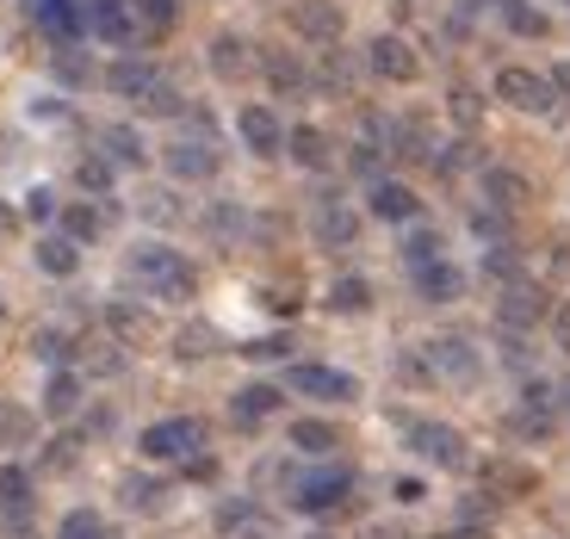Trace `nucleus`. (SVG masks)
<instances>
[{
  "mask_svg": "<svg viewBox=\"0 0 570 539\" xmlns=\"http://www.w3.org/2000/svg\"><path fill=\"white\" fill-rule=\"evenodd\" d=\"M125 273H130V285H142L149 298H168V304H180V298L199 292L193 261H186L180 248H168V242H137V248L125 255Z\"/></svg>",
  "mask_w": 570,
  "mask_h": 539,
  "instance_id": "1",
  "label": "nucleus"
},
{
  "mask_svg": "<svg viewBox=\"0 0 570 539\" xmlns=\"http://www.w3.org/2000/svg\"><path fill=\"white\" fill-rule=\"evenodd\" d=\"M106 87H112L118 100H130L137 112H149V118H174V112H180V94H174V81L156 69V62H112Z\"/></svg>",
  "mask_w": 570,
  "mask_h": 539,
  "instance_id": "2",
  "label": "nucleus"
},
{
  "mask_svg": "<svg viewBox=\"0 0 570 539\" xmlns=\"http://www.w3.org/2000/svg\"><path fill=\"white\" fill-rule=\"evenodd\" d=\"M137 447H142V459H149V465H180V459H199L205 422H199V415H168V422L142 428Z\"/></svg>",
  "mask_w": 570,
  "mask_h": 539,
  "instance_id": "3",
  "label": "nucleus"
},
{
  "mask_svg": "<svg viewBox=\"0 0 570 539\" xmlns=\"http://www.w3.org/2000/svg\"><path fill=\"white\" fill-rule=\"evenodd\" d=\"M347 497H354V471H342V465L304 471V478L292 483V509L298 514H335Z\"/></svg>",
  "mask_w": 570,
  "mask_h": 539,
  "instance_id": "4",
  "label": "nucleus"
},
{
  "mask_svg": "<svg viewBox=\"0 0 570 539\" xmlns=\"http://www.w3.org/2000/svg\"><path fill=\"white\" fill-rule=\"evenodd\" d=\"M422 360H428V379H441V384H478V372H484V360H478V347L465 335L428 341Z\"/></svg>",
  "mask_w": 570,
  "mask_h": 539,
  "instance_id": "5",
  "label": "nucleus"
},
{
  "mask_svg": "<svg viewBox=\"0 0 570 539\" xmlns=\"http://www.w3.org/2000/svg\"><path fill=\"white\" fill-rule=\"evenodd\" d=\"M81 19L87 31L100 43H118V50H130V43H142L149 31L137 26V13H130V0H81Z\"/></svg>",
  "mask_w": 570,
  "mask_h": 539,
  "instance_id": "6",
  "label": "nucleus"
},
{
  "mask_svg": "<svg viewBox=\"0 0 570 539\" xmlns=\"http://www.w3.org/2000/svg\"><path fill=\"white\" fill-rule=\"evenodd\" d=\"M410 453L428 459V465H441V471H459L465 465V434L446 422H410Z\"/></svg>",
  "mask_w": 570,
  "mask_h": 539,
  "instance_id": "7",
  "label": "nucleus"
},
{
  "mask_svg": "<svg viewBox=\"0 0 570 539\" xmlns=\"http://www.w3.org/2000/svg\"><path fill=\"white\" fill-rule=\"evenodd\" d=\"M285 384L298 391V398H316V403H354L360 398V384H354V372H335V366H292L285 372Z\"/></svg>",
  "mask_w": 570,
  "mask_h": 539,
  "instance_id": "8",
  "label": "nucleus"
},
{
  "mask_svg": "<svg viewBox=\"0 0 570 539\" xmlns=\"http://www.w3.org/2000/svg\"><path fill=\"white\" fill-rule=\"evenodd\" d=\"M366 69L379 75V81H415V75H422V57H415L410 38H397V31H379V38L366 43Z\"/></svg>",
  "mask_w": 570,
  "mask_h": 539,
  "instance_id": "9",
  "label": "nucleus"
},
{
  "mask_svg": "<svg viewBox=\"0 0 570 539\" xmlns=\"http://www.w3.org/2000/svg\"><path fill=\"white\" fill-rule=\"evenodd\" d=\"M497 100L514 106V112H552L558 87L533 69H497Z\"/></svg>",
  "mask_w": 570,
  "mask_h": 539,
  "instance_id": "10",
  "label": "nucleus"
},
{
  "mask_svg": "<svg viewBox=\"0 0 570 539\" xmlns=\"http://www.w3.org/2000/svg\"><path fill=\"white\" fill-rule=\"evenodd\" d=\"M161 161H168L174 180H212V174L224 168V156H217L212 137H174L168 149H161Z\"/></svg>",
  "mask_w": 570,
  "mask_h": 539,
  "instance_id": "11",
  "label": "nucleus"
},
{
  "mask_svg": "<svg viewBox=\"0 0 570 539\" xmlns=\"http://www.w3.org/2000/svg\"><path fill=\"white\" fill-rule=\"evenodd\" d=\"M236 137H243L248 156H261V161L285 149V125L273 118V106H243V112H236Z\"/></svg>",
  "mask_w": 570,
  "mask_h": 539,
  "instance_id": "12",
  "label": "nucleus"
},
{
  "mask_svg": "<svg viewBox=\"0 0 570 539\" xmlns=\"http://www.w3.org/2000/svg\"><path fill=\"white\" fill-rule=\"evenodd\" d=\"M366 212L372 217H385V224H415V212H422V199H415L403 180H372L366 193Z\"/></svg>",
  "mask_w": 570,
  "mask_h": 539,
  "instance_id": "13",
  "label": "nucleus"
},
{
  "mask_svg": "<svg viewBox=\"0 0 570 539\" xmlns=\"http://www.w3.org/2000/svg\"><path fill=\"white\" fill-rule=\"evenodd\" d=\"M354 236H360V212L328 193V199L316 205V242H323V248H347Z\"/></svg>",
  "mask_w": 570,
  "mask_h": 539,
  "instance_id": "14",
  "label": "nucleus"
},
{
  "mask_svg": "<svg viewBox=\"0 0 570 539\" xmlns=\"http://www.w3.org/2000/svg\"><path fill=\"white\" fill-rule=\"evenodd\" d=\"M540 316H546V292H540V285H509L502 304H497V323L502 329H528V323H540Z\"/></svg>",
  "mask_w": 570,
  "mask_h": 539,
  "instance_id": "15",
  "label": "nucleus"
},
{
  "mask_svg": "<svg viewBox=\"0 0 570 539\" xmlns=\"http://www.w3.org/2000/svg\"><path fill=\"white\" fill-rule=\"evenodd\" d=\"M106 329H112L125 347H149V335H156V316L142 311V304H106Z\"/></svg>",
  "mask_w": 570,
  "mask_h": 539,
  "instance_id": "16",
  "label": "nucleus"
},
{
  "mask_svg": "<svg viewBox=\"0 0 570 539\" xmlns=\"http://www.w3.org/2000/svg\"><path fill=\"white\" fill-rule=\"evenodd\" d=\"M415 292H422L428 304H453L459 292H465V273H459L453 261H428V267H415Z\"/></svg>",
  "mask_w": 570,
  "mask_h": 539,
  "instance_id": "17",
  "label": "nucleus"
},
{
  "mask_svg": "<svg viewBox=\"0 0 570 539\" xmlns=\"http://www.w3.org/2000/svg\"><path fill=\"white\" fill-rule=\"evenodd\" d=\"M292 26H298L304 38H316V43H335L347 19H342V7H335V0H304L298 13H292Z\"/></svg>",
  "mask_w": 570,
  "mask_h": 539,
  "instance_id": "18",
  "label": "nucleus"
},
{
  "mask_svg": "<svg viewBox=\"0 0 570 539\" xmlns=\"http://www.w3.org/2000/svg\"><path fill=\"white\" fill-rule=\"evenodd\" d=\"M31 13H38V26L50 31L57 43H75V38L87 31V19H81V0H38Z\"/></svg>",
  "mask_w": 570,
  "mask_h": 539,
  "instance_id": "19",
  "label": "nucleus"
},
{
  "mask_svg": "<svg viewBox=\"0 0 570 539\" xmlns=\"http://www.w3.org/2000/svg\"><path fill=\"white\" fill-rule=\"evenodd\" d=\"M100 156L112 161V168H142V161H149V149H142V137L130 125H106L100 130Z\"/></svg>",
  "mask_w": 570,
  "mask_h": 539,
  "instance_id": "20",
  "label": "nucleus"
},
{
  "mask_svg": "<svg viewBox=\"0 0 570 539\" xmlns=\"http://www.w3.org/2000/svg\"><path fill=\"white\" fill-rule=\"evenodd\" d=\"M217 527H224V533H236V539H279V527H273L255 502H229V509L217 514Z\"/></svg>",
  "mask_w": 570,
  "mask_h": 539,
  "instance_id": "21",
  "label": "nucleus"
},
{
  "mask_svg": "<svg viewBox=\"0 0 570 539\" xmlns=\"http://www.w3.org/2000/svg\"><path fill=\"white\" fill-rule=\"evenodd\" d=\"M75 410H81V372L57 366L43 384V415H75Z\"/></svg>",
  "mask_w": 570,
  "mask_h": 539,
  "instance_id": "22",
  "label": "nucleus"
},
{
  "mask_svg": "<svg viewBox=\"0 0 570 539\" xmlns=\"http://www.w3.org/2000/svg\"><path fill=\"white\" fill-rule=\"evenodd\" d=\"M38 267L50 273V280H69V273L81 267V242H69V236H43V242H38Z\"/></svg>",
  "mask_w": 570,
  "mask_h": 539,
  "instance_id": "23",
  "label": "nucleus"
},
{
  "mask_svg": "<svg viewBox=\"0 0 570 539\" xmlns=\"http://www.w3.org/2000/svg\"><path fill=\"white\" fill-rule=\"evenodd\" d=\"M118 497H125V509H137V514H156L161 502H168V483H161V478H142V471H130V478L118 483Z\"/></svg>",
  "mask_w": 570,
  "mask_h": 539,
  "instance_id": "24",
  "label": "nucleus"
},
{
  "mask_svg": "<svg viewBox=\"0 0 570 539\" xmlns=\"http://www.w3.org/2000/svg\"><path fill=\"white\" fill-rule=\"evenodd\" d=\"M255 62H261V57H248V43H243V38H229V31L212 43V69L224 75V81H243V75L255 69Z\"/></svg>",
  "mask_w": 570,
  "mask_h": 539,
  "instance_id": "25",
  "label": "nucleus"
},
{
  "mask_svg": "<svg viewBox=\"0 0 570 539\" xmlns=\"http://www.w3.org/2000/svg\"><path fill=\"white\" fill-rule=\"evenodd\" d=\"M285 149L298 156V168H328V137L316 125H298V130H285Z\"/></svg>",
  "mask_w": 570,
  "mask_h": 539,
  "instance_id": "26",
  "label": "nucleus"
},
{
  "mask_svg": "<svg viewBox=\"0 0 570 539\" xmlns=\"http://www.w3.org/2000/svg\"><path fill=\"white\" fill-rule=\"evenodd\" d=\"M273 410H279V391H273V384H243L236 403H229L236 422H261V415H273Z\"/></svg>",
  "mask_w": 570,
  "mask_h": 539,
  "instance_id": "27",
  "label": "nucleus"
},
{
  "mask_svg": "<svg viewBox=\"0 0 570 539\" xmlns=\"http://www.w3.org/2000/svg\"><path fill=\"white\" fill-rule=\"evenodd\" d=\"M292 447H298V453H335V447H342V434H335V422L304 415V422H292Z\"/></svg>",
  "mask_w": 570,
  "mask_h": 539,
  "instance_id": "28",
  "label": "nucleus"
},
{
  "mask_svg": "<svg viewBox=\"0 0 570 539\" xmlns=\"http://www.w3.org/2000/svg\"><path fill=\"white\" fill-rule=\"evenodd\" d=\"M261 69H267V81L279 87V94H298L304 87V62L292 57V50H261Z\"/></svg>",
  "mask_w": 570,
  "mask_h": 539,
  "instance_id": "29",
  "label": "nucleus"
},
{
  "mask_svg": "<svg viewBox=\"0 0 570 539\" xmlns=\"http://www.w3.org/2000/svg\"><path fill=\"white\" fill-rule=\"evenodd\" d=\"M484 199L502 205V212H514V205L528 199V186H521V174H509V168H484Z\"/></svg>",
  "mask_w": 570,
  "mask_h": 539,
  "instance_id": "30",
  "label": "nucleus"
},
{
  "mask_svg": "<svg viewBox=\"0 0 570 539\" xmlns=\"http://www.w3.org/2000/svg\"><path fill=\"white\" fill-rule=\"evenodd\" d=\"M100 229H106L100 205H81V199H75V205H62V236H69V242H94Z\"/></svg>",
  "mask_w": 570,
  "mask_h": 539,
  "instance_id": "31",
  "label": "nucleus"
},
{
  "mask_svg": "<svg viewBox=\"0 0 570 539\" xmlns=\"http://www.w3.org/2000/svg\"><path fill=\"white\" fill-rule=\"evenodd\" d=\"M328 311H342V316L372 311V285L366 280H335V285H328Z\"/></svg>",
  "mask_w": 570,
  "mask_h": 539,
  "instance_id": "32",
  "label": "nucleus"
},
{
  "mask_svg": "<svg viewBox=\"0 0 570 539\" xmlns=\"http://www.w3.org/2000/svg\"><path fill=\"white\" fill-rule=\"evenodd\" d=\"M403 261H410V273L428 267V261H446V242L434 236V229H410V242H403Z\"/></svg>",
  "mask_w": 570,
  "mask_h": 539,
  "instance_id": "33",
  "label": "nucleus"
},
{
  "mask_svg": "<svg viewBox=\"0 0 570 539\" xmlns=\"http://www.w3.org/2000/svg\"><path fill=\"white\" fill-rule=\"evenodd\" d=\"M57 539H112V527H106L94 509H75V514H62Z\"/></svg>",
  "mask_w": 570,
  "mask_h": 539,
  "instance_id": "34",
  "label": "nucleus"
},
{
  "mask_svg": "<svg viewBox=\"0 0 570 539\" xmlns=\"http://www.w3.org/2000/svg\"><path fill=\"white\" fill-rule=\"evenodd\" d=\"M130 13H137L142 31H168L174 26V0H130Z\"/></svg>",
  "mask_w": 570,
  "mask_h": 539,
  "instance_id": "35",
  "label": "nucleus"
},
{
  "mask_svg": "<svg viewBox=\"0 0 570 539\" xmlns=\"http://www.w3.org/2000/svg\"><path fill=\"white\" fill-rule=\"evenodd\" d=\"M502 19H509V26L521 31V38H540V31H546V19L533 13L528 0H502Z\"/></svg>",
  "mask_w": 570,
  "mask_h": 539,
  "instance_id": "36",
  "label": "nucleus"
},
{
  "mask_svg": "<svg viewBox=\"0 0 570 539\" xmlns=\"http://www.w3.org/2000/svg\"><path fill=\"white\" fill-rule=\"evenodd\" d=\"M75 459H81V434H57V440H50V453H43V465H50V471H69Z\"/></svg>",
  "mask_w": 570,
  "mask_h": 539,
  "instance_id": "37",
  "label": "nucleus"
},
{
  "mask_svg": "<svg viewBox=\"0 0 570 539\" xmlns=\"http://www.w3.org/2000/svg\"><path fill=\"white\" fill-rule=\"evenodd\" d=\"M112 161H106V156H87L81 161V186H87V193H106V186H112Z\"/></svg>",
  "mask_w": 570,
  "mask_h": 539,
  "instance_id": "38",
  "label": "nucleus"
},
{
  "mask_svg": "<svg viewBox=\"0 0 570 539\" xmlns=\"http://www.w3.org/2000/svg\"><path fill=\"white\" fill-rule=\"evenodd\" d=\"M174 354H180V360H199V354H212V329H186Z\"/></svg>",
  "mask_w": 570,
  "mask_h": 539,
  "instance_id": "39",
  "label": "nucleus"
},
{
  "mask_svg": "<svg viewBox=\"0 0 570 539\" xmlns=\"http://www.w3.org/2000/svg\"><path fill=\"white\" fill-rule=\"evenodd\" d=\"M69 354V335H62V329H43L38 335V360H62Z\"/></svg>",
  "mask_w": 570,
  "mask_h": 539,
  "instance_id": "40",
  "label": "nucleus"
},
{
  "mask_svg": "<svg viewBox=\"0 0 570 539\" xmlns=\"http://www.w3.org/2000/svg\"><path fill=\"white\" fill-rule=\"evenodd\" d=\"M142 217H168V224H174V217H180V205H174L168 193H149V205H142Z\"/></svg>",
  "mask_w": 570,
  "mask_h": 539,
  "instance_id": "41",
  "label": "nucleus"
},
{
  "mask_svg": "<svg viewBox=\"0 0 570 539\" xmlns=\"http://www.w3.org/2000/svg\"><path fill=\"white\" fill-rule=\"evenodd\" d=\"M285 347H292L285 335H267V341H255V347H243V354H255V360H273V354H285Z\"/></svg>",
  "mask_w": 570,
  "mask_h": 539,
  "instance_id": "42",
  "label": "nucleus"
},
{
  "mask_svg": "<svg viewBox=\"0 0 570 539\" xmlns=\"http://www.w3.org/2000/svg\"><path fill=\"white\" fill-rule=\"evenodd\" d=\"M552 335H558V347L570 354V304H564V311H552Z\"/></svg>",
  "mask_w": 570,
  "mask_h": 539,
  "instance_id": "43",
  "label": "nucleus"
},
{
  "mask_svg": "<svg viewBox=\"0 0 570 539\" xmlns=\"http://www.w3.org/2000/svg\"><path fill=\"white\" fill-rule=\"evenodd\" d=\"M26 212H31V217H57V199H50V193H43V186H38V193H31V205H26Z\"/></svg>",
  "mask_w": 570,
  "mask_h": 539,
  "instance_id": "44",
  "label": "nucleus"
},
{
  "mask_svg": "<svg viewBox=\"0 0 570 539\" xmlns=\"http://www.w3.org/2000/svg\"><path fill=\"white\" fill-rule=\"evenodd\" d=\"M391 497H397V502H422V497H428V490H422V478H403V483H397V490H391Z\"/></svg>",
  "mask_w": 570,
  "mask_h": 539,
  "instance_id": "45",
  "label": "nucleus"
},
{
  "mask_svg": "<svg viewBox=\"0 0 570 539\" xmlns=\"http://www.w3.org/2000/svg\"><path fill=\"white\" fill-rule=\"evenodd\" d=\"M453 112H459V118H478V94H465V87H459V94H453Z\"/></svg>",
  "mask_w": 570,
  "mask_h": 539,
  "instance_id": "46",
  "label": "nucleus"
},
{
  "mask_svg": "<svg viewBox=\"0 0 570 539\" xmlns=\"http://www.w3.org/2000/svg\"><path fill=\"white\" fill-rule=\"evenodd\" d=\"M552 87H558V94H570V62H558V75H552Z\"/></svg>",
  "mask_w": 570,
  "mask_h": 539,
  "instance_id": "47",
  "label": "nucleus"
},
{
  "mask_svg": "<svg viewBox=\"0 0 570 539\" xmlns=\"http://www.w3.org/2000/svg\"><path fill=\"white\" fill-rule=\"evenodd\" d=\"M558 410H564V415H570V379H564V384H558Z\"/></svg>",
  "mask_w": 570,
  "mask_h": 539,
  "instance_id": "48",
  "label": "nucleus"
},
{
  "mask_svg": "<svg viewBox=\"0 0 570 539\" xmlns=\"http://www.w3.org/2000/svg\"><path fill=\"white\" fill-rule=\"evenodd\" d=\"M366 539H391V533H385V527H372V533H366Z\"/></svg>",
  "mask_w": 570,
  "mask_h": 539,
  "instance_id": "49",
  "label": "nucleus"
},
{
  "mask_svg": "<svg viewBox=\"0 0 570 539\" xmlns=\"http://www.w3.org/2000/svg\"><path fill=\"white\" fill-rule=\"evenodd\" d=\"M311 539H328V533H311Z\"/></svg>",
  "mask_w": 570,
  "mask_h": 539,
  "instance_id": "50",
  "label": "nucleus"
}]
</instances>
